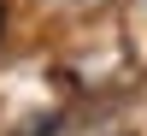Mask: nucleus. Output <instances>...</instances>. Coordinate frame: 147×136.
I'll list each match as a JSON object with an SVG mask.
<instances>
[{
    "label": "nucleus",
    "instance_id": "obj_1",
    "mask_svg": "<svg viewBox=\"0 0 147 136\" xmlns=\"http://www.w3.org/2000/svg\"><path fill=\"white\" fill-rule=\"evenodd\" d=\"M0 24H6V6H0Z\"/></svg>",
    "mask_w": 147,
    "mask_h": 136
}]
</instances>
